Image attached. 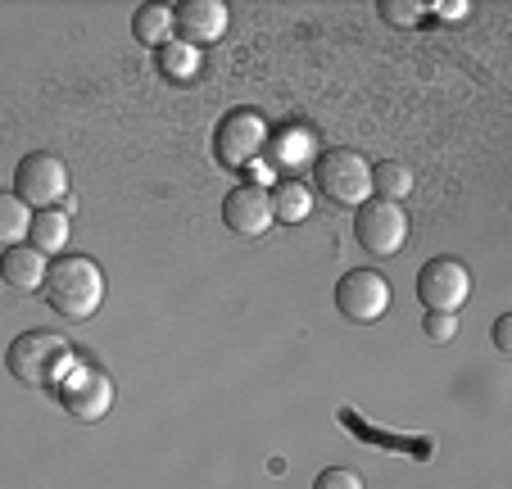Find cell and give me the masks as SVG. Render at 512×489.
Listing matches in <instances>:
<instances>
[{
	"instance_id": "cell-1",
	"label": "cell",
	"mask_w": 512,
	"mask_h": 489,
	"mask_svg": "<svg viewBox=\"0 0 512 489\" xmlns=\"http://www.w3.org/2000/svg\"><path fill=\"white\" fill-rule=\"evenodd\" d=\"M41 295H46V304L55 308L59 317L87 322V317H96V308L105 304V272H100V263L87 259V254H59L46 268Z\"/></svg>"
},
{
	"instance_id": "cell-2",
	"label": "cell",
	"mask_w": 512,
	"mask_h": 489,
	"mask_svg": "<svg viewBox=\"0 0 512 489\" xmlns=\"http://www.w3.org/2000/svg\"><path fill=\"white\" fill-rule=\"evenodd\" d=\"M5 367L23 385H59L64 372L73 367V349L55 331H23L5 354Z\"/></svg>"
},
{
	"instance_id": "cell-3",
	"label": "cell",
	"mask_w": 512,
	"mask_h": 489,
	"mask_svg": "<svg viewBox=\"0 0 512 489\" xmlns=\"http://www.w3.org/2000/svg\"><path fill=\"white\" fill-rule=\"evenodd\" d=\"M313 177H318V191L327 195L331 204H363L372 191V168L368 159L349 145H336V150H322L313 159Z\"/></svg>"
},
{
	"instance_id": "cell-4",
	"label": "cell",
	"mask_w": 512,
	"mask_h": 489,
	"mask_svg": "<svg viewBox=\"0 0 512 489\" xmlns=\"http://www.w3.org/2000/svg\"><path fill=\"white\" fill-rule=\"evenodd\" d=\"M354 236L368 254L390 259L408 245V213L390 200H363L354 213Z\"/></svg>"
},
{
	"instance_id": "cell-5",
	"label": "cell",
	"mask_w": 512,
	"mask_h": 489,
	"mask_svg": "<svg viewBox=\"0 0 512 489\" xmlns=\"http://www.w3.org/2000/svg\"><path fill=\"white\" fill-rule=\"evenodd\" d=\"M268 145V123L259 109H232L223 118V127L213 132V154L223 168H250Z\"/></svg>"
},
{
	"instance_id": "cell-6",
	"label": "cell",
	"mask_w": 512,
	"mask_h": 489,
	"mask_svg": "<svg viewBox=\"0 0 512 489\" xmlns=\"http://www.w3.org/2000/svg\"><path fill=\"white\" fill-rule=\"evenodd\" d=\"M14 195H19L28 209H55L59 200L68 195V168H64V159L59 154H46V150H37V154H28V159L14 168Z\"/></svg>"
},
{
	"instance_id": "cell-7",
	"label": "cell",
	"mask_w": 512,
	"mask_h": 489,
	"mask_svg": "<svg viewBox=\"0 0 512 489\" xmlns=\"http://www.w3.org/2000/svg\"><path fill=\"white\" fill-rule=\"evenodd\" d=\"M59 403L68 408V417L78 422H100L109 417L114 408V381H109L100 367H87V363H73L59 381Z\"/></svg>"
},
{
	"instance_id": "cell-8",
	"label": "cell",
	"mask_w": 512,
	"mask_h": 489,
	"mask_svg": "<svg viewBox=\"0 0 512 489\" xmlns=\"http://www.w3.org/2000/svg\"><path fill=\"white\" fill-rule=\"evenodd\" d=\"M472 295V272L458 259H431L417 272V299L426 313H458Z\"/></svg>"
},
{
	"instance_id": "cell-9",
	"label": "cell",
	"mask_w": 512,
	"mask_h": 489,
	"mask_svg": "<svg viewBox=\"0 0 512 489\" xmlns=\"http://www.w3.org/2000/svg\"><path fill=\"white\" fill-rule=\"evenodd\" d=\"M336 308L349 317V322H381L390 308V281L372 268H358V272H345L336 281Z\"/></svg>"
},
{
	"instance_id": "cell-10",
	"label": "cell",
	"mask_w": 512,
	"mask_h": 489,
	"mask_svg": "<svg viewBox=\"0 0 512 489\" xmlns=\"http://www.w3.org/2000/svg\"><path fill=\"white\" fill-rule=\"evenodd\" d=\"M223 222L236 236H263L272 227V195L259 182H245L236 191H227L223 200Z\"/></svg>"
},
{
	"instance_id": "cell-11",
	"label": "cell",
	"mask_w": 512,
	"mask_h": 489,
	"mask_svg": "<svg viewBox=\"0 0 512 489\" xmlns=\"http://www.w3.org/2000/svg\"><path fill=\"white\" fill-rule=\"evenodd\" d=\"M227 5L223 0H182L173 10V28L182 32L186 46H209V41H218L227 32Z\"/></svg>"
},
{
	"instance_id": "cell-12",
	"label": "cell",
	"mask_w": 512,
	"mask_h": 489,
	"mask_svg": "<svg viewBox=\"0 0 512 489\" xmlns=\"http://www.w3.org/2000/svg\"><path fill=\"white\" fill-rule=\"evenodd\" d=\"M46 254L32 250V245H10V250L0 254V277L10 281L14 290H41L46 281Z\"/></svg>"
},
{
	"instance_id": "cell-13",
	"label": "cell",
	"mask_w": 512,
	"mask_h": 489,
	"mask_svg": "<svg viewBox=\"0 0 512 489\" xmlns=\"http://www.w3.org/2000/svg\"><path fill=\"white\" fill-rule=\"evenodd\" d=\"M28 245H32V250H41L46 259H50V254H64V245H68V213H64V209H41V213H32Z\"/></svg>"
},
{
	"instance_id": "cell-14",
	"label": "cell",
	"mask_w": 512,
	"mask_h": 489,
	"mask_svg": "<svg viewBox=\"0 0 512 489\" xmlns=\"http://www.w3.org/2000/svg\"><path fill=\"white\" fill-rule=\"evenodd\" d=\"M268 195H272V222H290L295 227V222H304L313 213V195L304 182H281Z\"/></svg>"
},
{
	"instance_id": "cell-15",
	"label": "cell",
	"mask_w": 512,
	"mask_h": 489,
	"mask_svg": "<svg viewBox=\"0 0 512 489\" xmlns=\"http://www.w3.org/2000/svg\"><path fill=\"white\" fill-rule=\"evenodd\" d=\"M32 231V209L19 200V195L0 191V250H10V245H19L23 236Z\"/></svg>"
},
{
	"instance_id": "cell-16",
	"label": "cell",
	"mask_w": 512,
	"mask_h": 489,
	"mask_svg": "<svg viewBox=\"0 0 512 489\" xmlns=\"http://www.w3.org/2000/svg\"><path fill=\"white\" fill-rule=\"evenodd\" d=\"M372 191H377V200L399 204L408 191H413V168H408V163H399V159L377 163V168H372Z\"/></svg>"
},
{
	"instance_id": "cell-17",
	"label": "cell",
	"mask_w": 512,
	"mask_h": 489,
	"mask_svg": "<svg viewBox=\"0 0 512 489\" xmlns=\"http://www.w3.org/2000/svg\"><path fill=\"white\" fill-rule=\"evenodd\" d=\"M132 32L141 46H164V37L173 32V10L168 5H141L132 19Z\"/></svg>"
},
{
	"instance_id": "cell-18",
	"label": "cell",
	"mask_w": 512,
	"mask_h": 489,
	"mask_svg": "<svg viewBox=\"0 0 512 489\" xmlns=\"http://www.w3.org/2000/svg\"><path fill=\"white\" fill-rule=\"evenodd\" d=\"M159 68H164L173 82H182V77H191L195 68H200V55H195V46H186V41H164V46H159Z\"/></svg>"
},
{
	"instance_id": "cell-19",
	"label": "cell",
	"mask_w": 512,
	"mask_h": 489,
	"mask_svg": "<svg viewBox=\"0 0 512 489\" xmlns=\"http://www.w3.org/2000/svg\"><path fill=\"white\" fill-rule=\"evenodd\" d=\"M313 145H309V136L304 132H295V127H290V132H281L277 141H272V163H277V168H290V163L295 159H304V154H309Z\"/></svg>"
},
{
	"instance_id": "cell-20",
	"label": "cell",
	"mask_w": 512,
	"mask_h": 489,
	"mask_svg": "<svg viewBox=\"0 0 512 489\" xmlns=\"http://www.w3.org/2000/svg\"><path fill=\"white\" fill-rule=\"evenodd\" d=\"M422 331H426V340H435V345H454L458 340V313H426Z\"/></svg>"
},
{
	"instance_id": "cell-21",
	"label": "cell",
	"mask_w": 512,
	"mask_h": 489,
	"mask_svg": "<svg viewBox=\"0 0 512 489\" xmlns=\"http://www.w3.org/2000/svg\"><path fill=\"white\" fill-rule=\"evenodd\" d=\"M381 19L395 23V28H413L422 19V5H413V0H381Z\"/></svg>"
},
{
	"instance_id": "cell-22",
	"label": "cell",
	"mask_w": 512,
	"mask_h": 489,
	"mask_svg": "<svg viewBox=\"0 0 512 489\" xmlns=\"http://www.w3.org/2000/svg\"><path fill=\"white\" fill-rule=\"evenodd\" d=\"M313 489H363V476L349 467H327L318 480H313Z\"/></svg>"
},
{
	"instance_id": "cell-23",
	"label": "cell",
	"mask_w": 512,
	"mask_h": 489,
	"mask_svg": "<svg viewBox=\"0 0 512 489\" xmlns=\"http://www.w3.org/2000/svg\"><path fill=\"white\" fill-rule=\"evenodd\" d=\"M494 349H499V354H512V317L508 313L494 322Z\"/></svg>"
},
{
	"instance_id": "cell-24",
	"label": "cell",
	"mask_w": 512,
	"mask_h": 489,
	"mask_svg": "<svg viewBox=\"0 0 512 489\" xmlns=\"http://www.w3.org/2000/svg\"><path fill=\"white\" fill-rule=\"evenodd\" d=\"M431 10H435V14H445V23H463L467 5H463V0H435Z\"/></svg>"
}]
</instances>
